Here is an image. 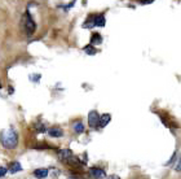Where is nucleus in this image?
I'll return each mask as SVG.
<instances>
[{
  "label": "nucleus",
  "mask_w": 181,
  "mask_h": 179,
  "mask_svg": "<svg viewBox=\"0 0 181 179\" xmlns=\"http://www.w3.org/2000/svg\"><path fill=\"white\" fill-rule=\"evenodd\" d=\"M140 4H150V3H153L154 0H137Z\"/></svg>",
  "instance_id": "17"
},
{
  "label": "nucleus",
  "mask_w": 181,
  "mask_h": 179,
  "mask_svg": "<svg viewBox=\"0 0 181 179\" xmlns=\"http://www.w3.org/2000/svg\"><path fill=\"white\" fill-rule=\"evenodd\" d=\"M73 127H74V130H75V132H78V134H81V132L84 131V125L81 122H79V121L74 123Z\"/></svg>",
  "instance_id": "13"
},
{
  "label": "nucleus",
  "mask_w": 181,
  "mask_h": 179,
  "mask_svg": "<svg viewBox=\"0 0 181 179\" xmlns=\"http://www.w3.org/2000/svg\"><path fill=\"white\" fill-rule=\"evenodd\" d=\"M88 123H89V126L92 128L98 127V125H100V116H98V113L96 110H92L88 114Z\"/></svg>",
  "instance_id": "3"
},
{
  "label": "nucleus",
  "mask_w": 181,
  "mask_h": 179,
  "mask_svg": "<svg viewBox=\"0 0 181 179\" xmlns=\"http://www.w3.org/2000/svg\"><path fill=\"white\" fill-rule=\"evenodd\" d=\"M89 175H91V178H93V179H102V178L106 177L105 171L102 169H100V167H91Z\"/></svg>",
  "instance_id": "5"
},
{
  "label": "nucleus",
  "mask_w": 181,
  "mask_h": 179,
  "mask_svg": "<svg viewBox=\"0 0 181 179\" xmlns=\"http://www.w3.org/2000/svg\"><path fill=\"white\" fill-rule=\"evenodd\" d=\"M21 23H22V29L25 30V33L27 35H33L36 30V23H35L34 18L31 17V14L29 12H25L22 16V20H21Z\"/></svg>",
  "instance_id": "2"
},
{
  "label": "nucleus",
  "mask_w": 181,
  "mask_h": 179,
  "mask_svg": "<svg viewBox=\"0 0 181 179\" xmlns=\"http://www.w3.org/2000/svg\"><path fill=\"white\" fill-rule=\"evenodd\" d=\"M102 42V37L98 33H93L92 34V38H91V44L92 45H96V44H101Z\"/></svg>",
  "instance_id": "12"
},
{
  "label": "nucleus",
  "mask_w": 181,
  "mask_h": 179,
  "mask_svg": "<svg viewBox=\"0 0 181 179\" xmlns=\"http://www.w3.org/2000/svg\"><path fill=\"white\" fill-rule=\"evenodd\" d=\"M48 134H49V136H52V138H61L63 135V131H62V128H60V127H52L48 130Z\"/></svg>",
  "instance_id": "6"
},
{
  "label": "nucleus",
  "mask_w": 181,
  "mask_h": 179,
  "mask_svg": "<svg viewBox=\"0 0 181 179\" xmlns=\"http://www.w3.org/2000/svg\"><path fill=\"white\" fill-rule=\"evenodd\" d=\"M0 88H1V84H0Z\"/></svg>",
  "instance_id": "20"
},
{
  "label": "nucleus",
  "mask_w": 181,
  "mask_h": 179,
  "mask_svg": "<svg viewBox=\"0 0 181 179\" xmlns=\"http://www.w3.org/2000/svg\"><path fill=\"white\" fill-rule=\"evenodd\" d=\"M105 22H106V20H105V16H104L102 13H100V14H94V25H96V26L104 27V26H105Z\"/></svg>",
  "instance_id": "7"
},
{
  "label": "nucleus",
  "mask_w": 181,
  "mask_h": 179,
  "mask_svg": "<svg viewBox=\"0 0 181 179\" xmlns=\"http://www.w3.org/2000/svg\"><path fill=\"white\" fill-rule=\"evenodd\" d=\"M57 155H58V158L62 161V162H67L71 157L74 156V153H73V151L71 149H60V151L57 152Z\"/></svg>",
  "instance_id": "4"
},
{
  "label": "nucleus",
  "mask_w": 181,
  "mask_h": 179,
  "mask_svg": "<svg viewBox=\"0 0 181 179\" xmlns=\"http://www.w3.org/2000/svg\"><path fill=\"white\" fill-rule=\"evenodd\" d=\"M93 26H96L94 25V16L93 14H91L88 18L84 21V23H83V27L84 29H91V27H93Z\"/></svg>",
  "instance_id": "11"
},
{
  "label": "nucleus",
  "mask_w": 181,
  "mask_h": 179,
  "mask_svg": "<svg viewBox=\"0 0 181 179\" xmlns=\"http://www.w3.org/2000/svg\"><path fill=\"white\" fill-rule=\"evenodd\" d=\"M5 174H7V169L3 167V166H0V178H3Z\"/></svg>",
  "instance_id": "16"
},
{
  "label": "nucleus",
  "mask_w": 181,
  "mask_h": 179,
  "mask_svg": "<svg viewBox=\"0 0 181 179\" xmlns=\"http://www.w3.org/2000/svg\"><path fill=\"white\" fill-rule=\"evenodd\" d=\"M8 169H9V171H10L12 174H15V173H17V171H21V170H22V166H21L20 162H17V161H16V162H10V164H9V167H8Z\"/></svg>",
  "instance_id": "10"
},
{
  "label": "nucleus",
  "mask_w": 181,
  "mask_h": 179,
  "mask_svg": "<svg viewBox=\"0 0 181 179\" xmlns=\"http://www.w3.org/2000/svg\"><path fill=\"white\" fill-rule=\"evenodd\" d=\"M175 169L177 170V171H181V158H180V161L176 164V166H175Z\"/></svg>",
  "instance_id": "18"
},
{
  "label": "nucleus",
  "mask_w": 181,
  "mask_h": 179,
  "mask_svg": "<svg viewBox=\"0 0 181 179\" xmlns=\"http://www.w3.org/2000/svg\"><path fill=\"white\" fill-rule=\"evenodd\" d=\"M84 52H86L87 55H96V53H97V49H96L92 44H89V45H87V47H84Z\"/></svg>",
  "instance_id": "14"
},
{
  "label": "nucleus",
  "mask_w": 181,
  "mask_h": 179,
  "mask_svg": "<svg viewBox=\"0 0 181 179\" xmlns=\"http://www.w3.org/2000/svg\"><path fill=\"white\" fill-rule=\"evenodd\" d=\"M0 139H1L3 147L7 149H15L16 147L18 145V135H17V132L10 127L1 132Z\"/></svg>",
  "instance_id": "1"
},
{
  "label": "nucleus",
  "mask_w": 181,
  "mask_h": 179,
  "mask_svg": "<svg viewBox=\"0 0 181 179\" xmlns=\"http://www.w3.org/2000/svg\"><path fill=\"white\" fill-rule=\"evenodd\" d=\"M34 127H35V130H36L38 132H44L45 131V126L43 123H35Z\"/></svg>",
  "instance_id": "15"
},
{
  "label": "nucleus",
  "mask_w": 181,
  "mask_h": 179,
  "mask_svg": "<svg viewBox=\"0 0 181 179\" xmlns=\"http://www.w3.org/2000/svg\"><path fill=\"white\" fill-rule=\"evenodd\" d=\"M111 121V116H110L109 113H105V114H102V116L100 117V125L98 126L100 127H105V126H108V123Z\"/></svg>",
  "instance_id": "8"
},
{
  "label": "nucleus",
  "mask_w": 181,
  "mask_h": 179,
  "mask_svg": "<svg viewBox=\"0 0 181 179\" xmlns=\"http://www.w3.org/2000/svg\"><path fill=\"white\" fill-rule=\"evenodd\" d=\"M108 179H120V178L118 177V175H114V174H113V175H109Z\"/></svg>",
  "instance_id": "19"
},
{
  "label": "nucleus",
  "mask_w": 181,
  "mask_h": 179,
  "mask_svg": "<svg viewBox=\"0 0 181 179\" xmlns=\"http://www.w3.org/2000/svg\"><path fill=\"white\" fill-rule=\"evenodd\" d=\"M34 175H35V177H36L38 179H44V178L48 177V170L44 169V167H43V169L40 167V169H36V170L34 171Z\"/></svg>",
  "instance_id": "9"
}]
</instances>
